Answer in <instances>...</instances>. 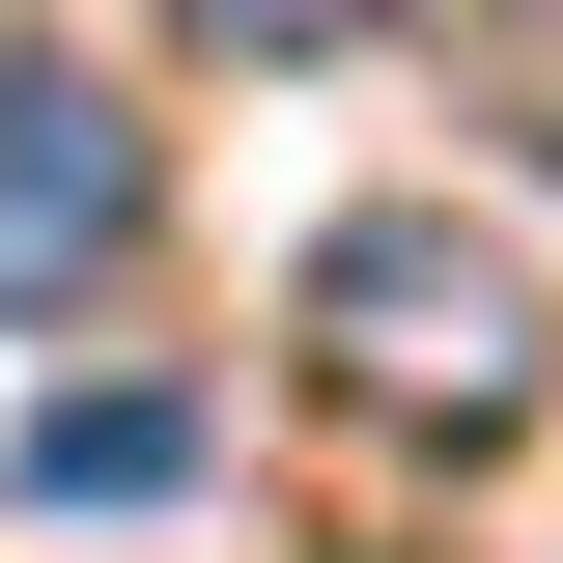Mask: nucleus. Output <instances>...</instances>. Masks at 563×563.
I'll use <instances>...</instances> for the list:
<instances>
[{"mask_svg":"<svg viewBox=\"0 0 563 563\" xmlns=\"http://www.w3.org/2000/svg\"><path fill=\"white\" fill-rule=\"evenodd\" d=\"M141 225H169V141L85 57H0V339H29V310H113Z\"/></svg>","mask_w":563,"mask_h":563,"instance_id":"f03ea898","label":"nucleus"},{"mask_svg":"<svg viewBox=\"0 0 563 563\" xmlns=\"http://www.w3.org/2000/svg\"><path fill=\"white\" fill-rule=\"evenodd\" d=\"M225 57H339V29H395V0H198Z\"/></svg>","mask_w":563,"mask_h":563,"instance_id":"39448f33","label":"nucleus"},{"mask_svg":"<svg viewBox=\"0 0 563 563\" xmlns=\"http://www.w3.org/2000/svg\"><path fill=\"white\" fill-rule=\"evenodd\" d=\"M169 451H198V422H169V395H57V422H29V507H141V479H169Z\"/></svg>","mask_w":563,"mask_h":563,"instance_id":"20e7f679","label":"nucleus"},{"mask_svg":"<svg viewBox=\"0 0 563 563\" xmlns=\"http://www.w3.org/2000/svg\"><path fill=\"white\" fill-rule=\"evenodd\" d=\"M310 395L395 422V451H507L563 395V282L451 198H366V225H310Z\"/></svg>","mask_w":563,"mask_h":563,"instance_id":"f257e3e1","label":"nucleus"},{"mask_svg":"<svg viewBox=\"0 0 563 563\" xmlns=\"http://www.w3.org/2000/svg\"><path fill=\"white\" fill-rule=\"evenodd\" d=\"M422 29H451V113L507 169H563V0H422Z\"/></svg>","mask_w":563,"mask_h":563,"instance_id":"7ed1b4c3","label":"nucleus"}]
</instances>
